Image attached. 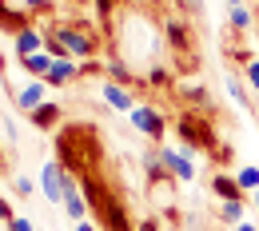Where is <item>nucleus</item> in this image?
<instances>
[{
	"mask_svg": "<svg viewBox=\"0 0 259 231\" xmlns=\"http://www.w3.org/2000/svg\"><path fill=\"white\" fill-rule=\"evenodd\" d=\"M100 219H104V227H108V231H136V227H132V219H128V211L120 207V199H112V203L100 211Z\"/></svg>",
	"mask_w": 259,
	"mask_h": 231,
	"instance_id": "nucleus-9",
	"label": "nucleus"
},
{
	"mask_svg": "<svg viewBox=\"0 0 259 231\" xmlns=\"http://www.w3.org/2000/svg\"><path fill=\"white\" fill-rule=\"evenodd\" d=\"M211 192H215V196H224V199H239L243 188H239L231 175H215V179H211Z\"/></svg>",
	"mask_w": 259,
	"mask_h": 231,
	"instance_id": "nucleus-16",
	"label": "nucleus"
},
{
	"mask_svg": "<svg viewBox=\"0 0 259 231\" xmlns=\"http://www.w3.org/2000/svg\"><path fill=\"white\" fill-rule=\"evenodd\" d=\"M116 84H136V72H128V64L124 60H108V68H104Z\"/></svg>",
	"mask_w": 259,
	"mask_h": 231,
	"instance_id": "nucleus-17",
	"label": "nucleus"
},
{
	"mask_svg": "<svg viewBox=\"0 0 259 231\" xmlns=\"http://www.w3.org/2000/svg\"><path fill=\"white\" fill-rule=\"evenodd\" d=\"M8 231H32V223H28L24 215H12V219H8Z\"/></svg>",
	"mask_w": 259,
	"mask_h": 231,
	"instance_id": "nucleus-25",
	"label": "nucleus"
},
{
	"mask_svg": "<svg viewBox=\"0 0 259 231\" xmlns=\"http://www.w3.org/2000/svg\"><path fill=\"white\" fill-rule=\"evenodd\" d=\"M227 20H231V28H235V32H247V28H251V12H247L243 4H235V8L227 12Z\"/></svg>",
	"mask_w": 259,
	"mask_h": 231,
	"instance_id": "nucleus-18",
	"label": "nucleus"
},
{
	"mask_svg": "<svg viewBox=\"0 0 259 231\" xmlns=\"http://www.w3.org/2000/svg\"><path fill=\"white\" fill-rule=\"evenodd\" d=\"M163 36H167V44H171V48H180V52L192 44V40H188V24H184V20H167Z\"/></svg>",
	"mask_w": 259,
	"mask_h": 231,
	"instance_id": "nucleus-14",
	"label": "nucleus"
},
{
	"mask_svg": "<svg viewBox=\"0 0 259 231\" xmlns=\"http://www.w3.org/2000/svg\"><path fill=\"white\" fill-rule=\"evenodd\" d=\"M20 28H28V12H12L8 0H0V32L16 36Z\"/></svg>",
	"mask_w": 259,
	"mask_h": 231,
	"instance_id": "nucleus-11",
	"label": "nucleus"
},
{
	"mask_svg": "<svg viewBox=\"0 0 259 231\" xmlns=\"http://www.w3.org/2000/svg\"><path fill=\"white\" fill-rule=\"evenodd\" d=\"M160 160H163V167H167L176 179H195V164L184 156V152H171V148H163Z\"/></svg>",
	"mask_w": 259,
	"mask_h": 231,
	"instance_id": "nucleus-6",
	"label": "nucleus"
},
{
	"mask_svg": "<svg viewBox=\"0 0 259 231\" xmlns=\"http://www.w3.org/2000/svg\"><path fill=\"white\" fill-rule=\"evenodd\" d=\"M227 4H231V8H235V4H243V0H227Z\"/></svg>",
	"mask_w": 259,
	"mask_h": 231,
	"instance_id": "nucleus-32",
	"label": "nucleus"
},
{
	"mask_svg": "<svg viewBox=\"0 0 259 231\" xmlns=\"http://www.w3.org/2000/svg\"><path fill=\"white\" fill-rule=\"evenodd\" d=\"M136 231H160V227H156V219H144V223H140Z\"/></svg>",
	"mask_w": 259,
	"mask_h": 231,
	"instance_id": "nucleus-30",
	"label": "nucleus"
},
{
	"mask_svg": "<svg viewBox=\"0 0 259 231\" xmlns=\"http://www.w3.org/2000/svg\"><path fill=\"white\" fill-rule=\"evenodd\" d=\"M235 183H239L243 192H259V167H239Z\"/></svg>",
	"mask_w": 259,
	"mask_h": 231,
	"instance_id": "nucleus-20",
	"label": "nucleus"
},
{
	"mask_svg": "<svg viewBox=\"0 0 259 231\" xmlns=\"http://www.w3.org/2000/svg\"><path fill=\"white\" fill-rule=\"evenodd\" d=\"M16 192H20V196H32V192H36V183L28 179V175H16Z\"/></svg>",
	"mask_w": 259,
	"mask_h": 231,
	"instance_id": "nucleus-23",
	"label": "nucleus"
},
{
	"mask_svg": "<svg viewBox=\"0 0 259 231\" xmlns=\"http://www.w3.org/2000/svg\"><path fill=\"white\" fill-rule=\"evenodd\" d=\"M180 4H184L188 12H199V8H203V0H180Z\"/></svg>",
	"mask_w": 259,
	"mask_h": 231,
	"instance_id": "nucleus-28",
	"label": "nucleus"
},
{
	"mask_svg": "<svg viewBox=\"0 0 259 231\" xmlns=\"http://www.w3.org/2000/svg\"><path fill=\"white\" fill-rule=\"evenodd\" d=\"M148 80H152L156 88H167V84H171V72H167V68H152V72H148Z\"/></svg>",
	"mask_w": 259,
	"mask_h": 231,
	"instance_id": "nucleus-21",
	"label": "nucleus"
},
{
	"mask_svg": "<svg viewBox=\"0 0 259 231\" xmlns=\"http://www.w3.org/2000/svg\"><path fill=\"white\" fill-rule=\"evenodd\" d=\"M52 36L64 44L68 56H80V60L96 56V40H92V32H84V28H76V24H60V28H56Z\"/></svg>",
	"mask_w": 259,
	"mask_h": 231,
	"instance_id": "nucleus-1",
	"label": "nucleus"
},
{
	"mask_svg": "<svg viewBox=\"0 0 259 231\" xmlns=\"http://www.w3.org/2000/svg\"><path fill=\"white\" fill-rule=\"evenodd\" d=\"M180 135H184V144H188V148H211V132H207V128H199L192 116H184V120H180Z\"/></svg>",
	"mask_w": 259,
	"mask_h": 231,
	"instance_id": "nucleus-8",
	"label": "nucleus"
},
{
	"mask_svg": "<svg viewBox=\"0 0 259 231\" xmlns=\"http://www.w3.org/2000/svg\"><path fill=\"white\" fill-rule=\"evenodd\" d=\"M227 92H231L235 104H243V88H239V80H235V76H227Z\"/></svg>",
	"mask_w": 259,
	"mask_h": 231,
	"instance_id": "nucleus-24",
	"label": "nucleus"
},
{
	"mask_svg": "<svg viewBox=\"0 0 259 231\" xmlns=\"http://www.w3.org/2000/svg\"><path fill=\"white\" fill-rule=\"evenodd\" d=\"M44 44H48V36H40L36 28H20V32L12 36V48H16L20 60H24V56H36V52H44Z\"/></svg>",
	"mask_w": 259,
	"mask_h": 231,
	"instance_id": "nucleus-5",
	"label": "nucleus"
},
{
	"mask_svg": "<svg viewBox=\"0 0 259 231\" xmlns=\"http://www.w3.org/2000/svg\"><path fill=\"white\" fill-rule=\"evenodd\" d=\"M64 211L72 223H84V215H88V199H84V192L76 188V179L68 175V188H64Z\"/></svg>",
	"mask_w": 259,
	"mask_h": 231,
	"instance_id": "nucleus-4",
	"label": "nucleus"
},
{
	"mask_svg": "<svg viewBox=\"0 0 259 231\" xmlns=\"http://www.w3.org/2000/svg\"><path fill=\"white\" fill-rule=\"evenodd\" d=\"M220 215H224L227 223H243V199H224Z\"/></svg>",
	"mask_w": 259,
	"mask_h": 231,
	"instance_id": "nucleus-19",
	"label": "nucleus"
},
{
	"mask_svg": "<svg viewBox=\"0 0 259 231\" xmlns=\"http://www.w3.org/2000/svg\"><path fill=\"white\" fill-rule=\"evenodd\" d=\"M104 104L116 108V112H132V108H136V100L128 96V88L116 84V80H104Z\"/></svg>",
	"mask_w": 259,
	"mask_h": 231,
	"instance_id": "nucleus-7",
	"label": "nucleus"
},
{
	"mask_svg": "<svg viewBox=\"0 0 259 231\" xmlns=\"http://www.w3.org/2000/svg\"><path fill=\"white\" fill-rule=\"evenodd\" d=\"M48 8V0H24V12H44Z\"/></svg>",
	"mask_w": 259,
	"mask_h": 231,
	"instance_id": "nucleus-27",
	"label": "nucleus"
},
{
	"mask_svg": "<svg viewBox=\"0 0 259 231\" xmlns=\"http://www.w3.org/2000/svg\"><path fill=\"white\" fill-rule=\"evenodd\" d=\"M20 64H24V72H32L36 80H44V76H48V72H52V64H56V60H52V56H48V52H36V56H24V60H20Z\"/></svg>",
	"mask_w": 259,
	"mask_h": 231,
	"instance_id": "nucleus-13",
	"label": "nucleus"
},
{
	"mask_svg": "<svg viewBox=\"0 0 259 231\" xmlns=\"http://www.w3.org/2000/svg\"><path fill=\"white\" fill-rule=\"evenodd\" d=\"M247 84L259 92V60H251V64H247Z\"/></svg>",
	"mask_w": 259,
	"mask_h": 231,
	"instance_id": "nucleus-26",
	"label": "nucleus"
},
{
	"mask_svg": "<svg viewBox=\"0 0 259 231\" xmlns=\"http://www.w3.org/2000/svg\"><path fill=\"white\" fill-rule=\"evenodd\" d=\"M56 120H60V104H52V100L40 104V108L32 112V124H36V128H52Z\"/></svg>",
	"mask_w": 259,
	"mask_h": 231,
	"instance_id": "nucleus-15",
	"label": "nucleus"
},
{
	"mask_svg": "<svg viewBox=\"0 0 259 231\" xmlns=\"http://www.w3.org/2000/svg\"><path fill=\"white\" fill-rule=\"evenodd\" d=\"M68 80H76V64H72V60H56L52 72L44 76V84H48V88H60V84H68Z\"/></svg>",
	"mask_w": 259,
	"mask_h": 231,
	"instance_id": "nucleus-12",
	"label": "nucleus"
},
{
	"mask_svg": "<svg viewBox=\"0 0 259 231\" xmlns=\"http://www.w3.org/2000/svg\"><path fill=\"white\" fill-rule=\"evenodd\" d=\"M64 188H68V175L60 164H44L40 167V192L48 203H56V199H64Z\"/></svg>",
	"mask_w": 259,
	"mask_h": 231,
	"instance_id": "nucleus-3",
	"label": "nucleus"
},
{
	"mask_svg": "<svg viewBox=\"0 0 259 231\" xmlns=\"http://www.w3.org/2000/svg\"><path fill=\"white\" fill-rule=\"evenodd\" d=\"M112 4H116V0H96V16H100V24H108V20H112Z\"/></svg>",
	"mask_w": 259,
	"mask_h": 231,
	"instance_id": "nucleus-22",
	"label": "nucleus"
},
{
	"mask_svg": "<svg viewBox=\"0 0 259 231\" xmlns=\"http://www.w3.org/2000/svg\"><path fill=\"white\" fill-rule=\"evenodd\" d=\"M235 231H255V227L251 223H235Z\"/></svg>",
	"mask_w": 259,
	"mask_h": 231,
	"instance_id": "nucleus-31",
	"label": "nucleus"
},
{
	"mask_svg": "<svg viewBox=\"0 0 259 231\" xmlns=\"http://www.w3.org/2000/svg\"><path fill=\"white\" fill-rule=\"evenodd\" d=\"M128 116H132V124H136V132H144L148 140H163V132H167V124H163V116L156 112V108H148V104H140V108H132Z\"/></svg>",
	"mask_w": 259,
	"mask_h": 231,
	"instance_id": "nucleus-2",
	"label": "nucleus"
},
{
	"mask_svg": "<svg viewBox=\"0 0 259 231\" xmlns=\"http://www.w3.org/2000/svg\"><path fill=\"white\" fill-rule=\"evenodd\" d=\"M255 207H259V192H255Z\"/></svg>",
	"mask_w": 259,
	"mask_h": 231,
	"instance_id": "nucleus-33",
	"label": "nucleus"
},
{
	"mask_svg": "<svg viewBox=\"0 0 259 231\" xmlns=\"http://www.w3.org/2000/svg\"><path fill=\"white\" fill-rule=\"evenodd\" d=\"M44 88H48L44 80H32V84H24V88L16 92V104H20L24 112H36L40 104H48V100H44Z\"/></svg>",
	"mask_w": 259,
	"mask_h": 231,
	"instance_id": "nucleus-10",
	"label": "nucleus"
},
{
	"mask_svg": "<svg viewBox=\"0 0 259 231\" xmlns=\"http://www.w3.org/2000/svg\"><path fill=\"white\" fill-rule=\"evenodd\" d=\"M255 36H259V28H255Z\"/></svg>",
	"mask_w": 259,
	"mask_h": 231,
	"instance_id": "nucleus-34",
	"label": "nucleus"
},
{
	"mask_svg": "<svg viewBox=\"0 0 259 231\" xmlns=\"http://www.w3.org/2000/svg\"><path fill=\"white\" fill-rule=\"evenodd\" d=\"M8 219H12V211H8V203L0 199V223H8Z\"/></svg>",
	"mask_w": 259,
	"mask_h": 231,
	"instance_id": "nucleus-29",
	"label": "nucleus"
}]
</instances>
